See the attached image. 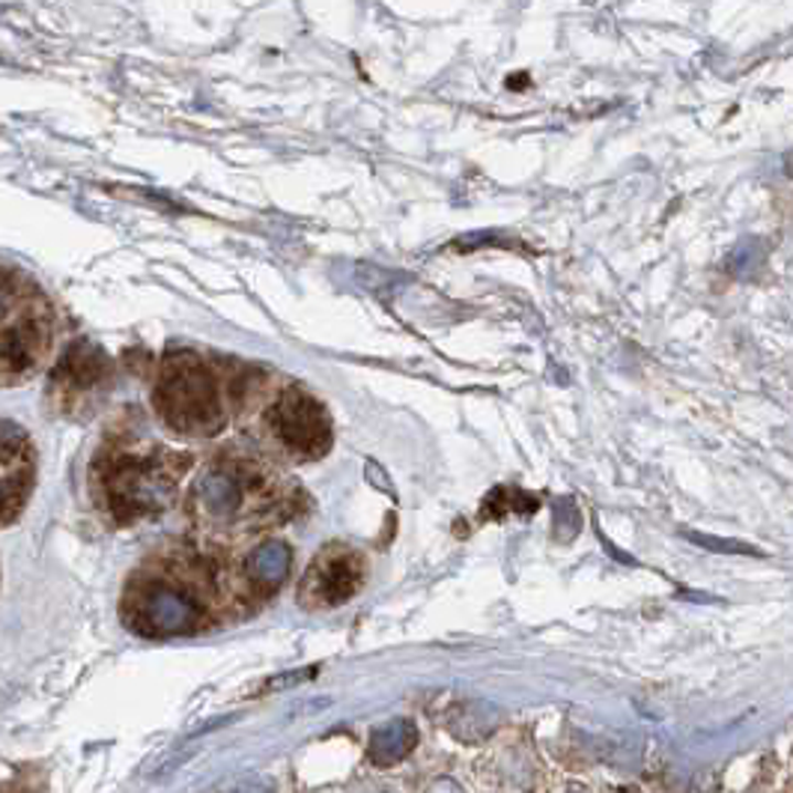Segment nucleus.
Segmentation results:
<instances>
[{"label": "nucleus", "instance_id": "nucleus-3", "mask_svg": "<svg viewBox=\"0 0 793 793\" xmlns=\"http://www.w3.org/2000/svg\"><path fill=\"white\" fill-rule=\"evenodd\" d=\"M364 576H367V567L362 555L343 543H332L313 558L304 572L299 600L308 609H332L362 591Z\"/></svg>", "mask_w": 793, "mask_h": 793}, {"label": "nucleus", "instance_id": "nucleus-9", "mask_svg": "<svg viewBox=\"0 0 793 793\" xmlns=\"http://www.w3.org/2000/svg\"><path fill=\"white\" fill-rule=\"evenodd\" d=\"M313 672L317 668H308V672H292V674H283V677H271L269 683H266V693H278V689H283V686H296V683H302V681H311Z\"/></svg>", "mask_w": 793, "mask_h": 793}, {"label": "nucleus", "instance_id": "nucleus-11", "mask_svg": "<svg viewBox=\"0 0 793 793\" xmlns=\"http://www.w3.org/2000/svg\"><path fill=\"white\" fill-rule=\"evenodd\" d=\"M427 793H465L460 784L453 782V779H439V782L430 784V791Z\"/></svg>", "mask_w": 793, "mask_h": 793}, {"label": "nucleus", "instance_id": "nucleus-1", "mask_svg": "<svg viewBox=\"0 0 793 793\" xmlns=\"http://www.w3.org/2000/svg\"><path fill=\"white\" fill-rule=\"evenodd\" d=\"M194 502L215 525L251 523V519H278L290 513L292 499L283 492L275 472L257 469L248 462L215 465L194 486Z\"/></svg>", "mask_w": 793, "mask_h": 793}, {"label": "nucleus", "instance_id": "nucleus-10", "mask_svg": "<svg viewBox=\"0 0 793 793\" xmlns=\"http://www.w3.org/2000/svg\"><path fill=\"white\" fill-rule=\"evenodd\" d=\"M231 793H278L271 779H248V782L236 784Z\"/></svg>", "mask_w": 793, "mask_h": 793}, {"label": "nucleus", "instance_id": "nucleus-8", "mask_svg": "<svg viewBox=\"0 0 793 793\" xmlns=\"http://www.w3.org/2000/svg\"><path fill=\"white\" fill-rule=\"evenodd\" d=\"M689 540L701 543L707 549H716V553H740V555H752L754 549H749L746 543H733V540H716L710 534H686Z\"/></svg>", "mask_w": 793, "mask_h": 793}, {"label": "nucleus", "instance_id": "nucleus-12", "mask_svg": "<svg viewBox=\"0 0 793 793\" xmlns=\"http://www.w3.org/2000/svg\"><path fill=\"white\" fill-rule=\"evenodd\" d=\"M358 793H397V791H394V787H382V784L376 787V784H373V787H362Z\"/></svg>", "mask_w": 793, "mask_h": 793}, {"label": "nucleus", "instance_id": "nucleus-2", "mask_svg": "<svg viewBox=\"0 0 793 793\" xmlns=\"http://www.w3.org/2000/svg\"><path fill=\"white\" fill-rule=\"evenodd\" d=\"M266 421H269L275 444L292 460H317L332 444L329 415L322 409V403L313 400L311 394H304L302 388L283 392L278 400L271 403Z\"/></svg>", "mask_w": 793, "mask_h": 793}, {"label": "nucleus", "instance_id": "nucleus-4", "mask_svg": "<svg viewBox=\"0 0 793 793\" xmlns=\"http://www.w3.org/2000/svg\"><path fill=\"white\" fill-rule=\"evenodd\" d=\"M168 406H171L173 421L182 424L185 430H218L224 421L222 397L215 382L203 367L189 364L173 373L168 382Z\"/></svg>", "mask_w": 793, "mask_h": 793}, {"label": "nucleus", "instance_id": "nucleus-5", "mask_svg": "<svg viewBox=\"0 0 793 793\" xmlns=\"http://www.w3.org/2000/svg\"><path fill=\"white\" fill-rule=\"evenodd\" d=\"M203 618L201 603L185 588L176 585H152L138 600V623L150 635L191 633Z\"/></svg>", "mask_w": 793, "mask_h": 793}, {"label": "nucleus", "instance_id": "nucleus-6", "mask_svg": "<svg viewBox=\"0 0 793 793\" xmlns=\"http://www.w3.org/2000/svg\"><path fill=\"white\" fill-rule=\"evenodd\" d=\"M292 567V549L281 540H266L254 546L248 558H245V579L254 591L271 593L278 591L283 579L290 576Z\"/></svg>", "mask_w": 793, "mask_h": 793}, {"label": "nucleus", "instance_id": "nucleus-7", "mask_svg": "<svg viewBox=\"0 0 793 793\" xmlns=\"http://www.w3.org/2000/svg\"><path fill=\"white\" fill-rule=\"evenodd\" d=\"M418 746V725L412 719H392L376 725L367 737V758L373 767H394L403 758H409Z\"/></svg>", "mask_w": 793, "mask_h": 793}]
</instances>
